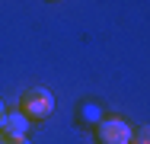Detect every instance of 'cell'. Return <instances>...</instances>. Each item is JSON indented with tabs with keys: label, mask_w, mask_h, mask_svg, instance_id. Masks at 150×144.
Wrapping results in <instances>:
<instances>
[{
	"label": "cell",
	"mask_w": 150,
	"mask_h": 144,
	"mask_svg": "<svg viewBox=\"0 0 150 144\" xmlns=\"http://www.w3.org/2000/svg\"><path fill=\"white\" fill-rule=\"evenodd\" d=\"M19 112L26 115L29 122H45L48 115L54 112V93L45 90V86H32L23 93L19 99Z\"/></svg>",
	"instance_id": "6da1fadb"
},
{
	"label": "cell",
	"mask_w": 150,
	"mask_h": 144,
	"mask_svg": "<svg viewBox=\"0 0 150 144\" xmlns=\"http://www.w3.org/2000/svg\"><path fill=\"white\" fill-rule=\"evenodd\" d=\"M96 138H99V144H131L134 128H131L125 118L112 115V118H102V122L96 125Z\"/></svg>",
	"instance_id": "7a4b0ae2"
},
{
	"label": "cell",
	"mask_w": 150,
	"mask_h": 144,
	"mask_svg": "<svg viewBox=\"0 0 150 144\" xmlns=\"http://www.w3.org/2000/svg\"><path fill=\"white\" fill-rule=\"evenodd\" d=\"M0 135L3 141H13V138H26L29 135V118L23 112H6L0 118Z\"/></svg>",
	"instance_id": "3957f363"
},
{
	"label": "cell",
	"mask_w": 150,
	"mask_h": 144,
	"mask_svg": "<svg viewBox=\"0 0 150 144\" xmlns=\"http://www.w3.org/2000/svg\"><path fill=\"white\" fill-rule=\"evenodd\" d=\"M131 144H150V128H147V125H141V128L134 131V138H131Z\"/></svg>",
	"instance_id": "277c9868"
},
{
	"label": "cell",
	"mask_w": 150,
	"mask_h": 144,
	"mask_svg": "<svg viewBox=\"0 0 150 144\" xmlns=\"http://www.w3.org/2000/svg\"><path fill=\"white\" fill-rule=\"evenodd\" d=\"M3 144H32L29 138H13V141H3Z\"/></svg>",
	"instance_id": "5b68a950"
},
{
	"label": "cell",
	"mask_w": 150,
	"mask_h": 144,
	"mask_svg": "<svg viewBox=\"0 0 150 144\" xmlns=\"http://www.w3.org/2000/svg\"><path fill=\"white\" fill-rule=\"evenodd\" d=\"M3 115H6V109H3V99H0V118H3Z\"/></svg>",
	"instance_id": "8992f818"
},
{
	"label": "cell",
	"mask_w": 150,
	"mask_h": 144,
	"mask_svg": "<svg viewBox=\"0 0 150 144\" xmlns=\"http://www.w3.org/2000/svg\"><path fill=\"white\" fill-rule=\"evenodd\" d=\"M0 144H3V135H0Z\"/></svg>",
	"instance_id": "52a82bcc"
}]
</instances>
